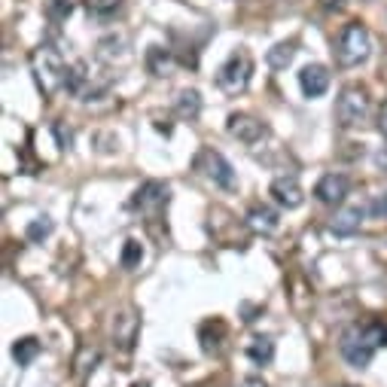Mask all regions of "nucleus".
<instances>
[{
  "mask_svg": "<svg viewBox=\"0 0 387 387\" xmlns=\"http://www.w3.org/2000/svg\"><path fill=\"white\" fill-rule=\"evenodd\" d=\"M387 342V329L378 320H366V323H351L339 339V351L354 369H366L375 357V351Z\"/></svg>",
  "mask_w": 387,
  "mask_h": 387,
  "instance_id": "1",
  "label": "nucleus"
},
{
  "mask_svg": "<svg viewBox=\"0 0 387 387\" xmlns=\"http://www.w3.org/2000/svg\"><path fill=\"white\" fill-rule=\"evenodd\" d=\"M253 76V58L247 49H235L226 61H223L220 74H217V89L229 98H238L241 91H247Z\"/></svg>",
  "mask_w": 387,
  "mask_h": 387,
  "instance_id": "2",
  "label": "nucleus"
},
{
  "mask_svg": "<svg viewBox=\"0 0 387 387\" xmlns=\"http://www.w3.org/2000/svg\"><path fill=\"white\" fill-rule=\"evenodd\" d=\"M372 52V37L366 31V25L360 22H348L342 27L339 40H335V58L342 67H357L369 58Z\"/></svg>",
  "mask_w": 387,
  "mask_h": 387,
  "instance_id": "3",
  "label": "nucleus"
},
{
  "mask_svg": "<svg viewBox=\"0 0 387 387\" xmlns=\"http://www.w3.org/2000/svg\"><path fill=\"white\" fill-rule=\"evenodd\" d=\"M372 101H369V91L357 82L344 86L339 91V101H335V122L339 129H360V125L369 119Z\"/></svg>",
  "mask_w": 387,
  "mask_h": 387,
  "instance_id": "4",
  "label": "nucleus"
},
{
  "mask_svg": "<svg viewBox=\"0 0 387 387\" xmlns=\"http://www.w3.org/2000/svg\"><path fill=\"white\" fill-rule=\"evenodd\" d=\"M31 65H34V74H37V82H40V89H43V95H55L58 89H65L67 65H65V58L58 55L55 46L43 43L37 52H34Z\"/></svg>",
  "mask_w": 387,
  "mask_h": 387,
  "instance_id": "5",
  "label": "nucleus"
},
{
  "mask_svg": "<svg viewBox=\"0 0 387 387\" xmlns=\"http://www.w3.org/2000/svg\"><path fill=\"white\" fill-rule=\"evenodd\" d=\"M168 199H171V189H168V183L146 180L144 186L135 192V199H131V208L140 210L146 220H159L162 210L168 208Z\"/></svg>",
  "mask_w": 387,
  "mask_h": 387,
  "instance_id": "6",
  "label": "nucleus"
},
{
  "mask_svg": "<svg viewBox=\"0 0 387 387\" xmlns=\"http://www.w3.org/2000/svg\"><path fill=\"white\" fill-rule=\"evenodd\" d=\"M140 333V314L135 305H125L110 318V339L119 351H131Z\"/></svg>",
  "mask_w": 387,
  "mask_h": 387,
  "instance_id": "7",
  "label": "nucleus"
},
{
  "mask_svg": "<svg viewBox=\"0 0 387 387\" xmlns=\"http://www.w3.org/2000/svg\"><path fill=\"white\" fill-rule=\"evenodd\" d=\"M195 165H199V171L205 174L208 180H214L217 186H223V189H235V186H238L235 168L229 165V159L223 156V153H217V150H210V146H208V150L199 153Z\"/></svg>",
  "mask_w": 387,
  "mask_h": 387,
  "instance_id": "8",
  "label": "nucleus"
},
{
  "mask_svg": "<svg viewBox=\"0 0 387 387\" xmlns=\"http://www.w3.org/2000/svg\"><path fill=\"white\" fill-rule=\"evenodd\" d=\"M226 131L235 140H241V144H259L265 135H269V125L263 122V119H256L253 113H232L229 122H226Z\"/></svg>",
  "mask_w": 387,
  "mask_h": 387,
  "instance_id": "9",
  "label": "nucleus"
},
{
  "mask_svg": "<svg viewBox=\"0 0 387 387\" xmlns=\"http://www.w3.org/2000/svg\"><path fill=\"white\" fill-rule=\"evenodd\" d=\"M269 192H272V199L278 201L280 208H287V210H296V208H302V201H305V192H302L299 180L293 177V174H280V177H274Z\"/></svg>",
  "mask_w": 387,
  "mask_h": 387,
  "instance_id": "10",
  "label": "nucleus"
},
{
  "mask_svg": "<svg viewBox=\"0 0 387 387\" xmlns=\"http://www.w3.org/2000/svg\"><path fill=\"white\" fill-rule=\"evenodd\" d=\"M348 189H351V180L344 177V174L329 171L318 180L314 195H318V201H323V205H342V201L348 199Z\"/></svg>",
  "mask_w": 387,
  "mask_h": 387,
  "instance_id": "11",
  "label": "nucleus"
},
{
  "mask_svg": "<svg viewBox=\"0 0 387 387\" xmlns=\"http://www.w3.org/2000/svg\"><path fill=\"white\" fill-rule=\"evenodd\" d=\"M229 339V329H226V323H223L220 318H214V320H205L199 327V342H201V351L205 354H223V344H226Z\"/></svg>",
  "mask_w": 387,
  "mask_h": 387,
  "instance_id": "12",
  "label": "nucleus"
},
{
  "mask_svg": "<svg viewBox=\"0 0 387 387\" xmlns=\"http://www.w3.org/2000/svg\"><path fill=\"white\" fill-rule=\"evenodd\" d=\"M299 86H302V95H305V98H320L323 91L329 89V70L323 67V65H308V67H302Z\"/></svg>",
  "mask_w": 387,
  "mask_h": 387,
  "instance_id": "13",
  "label": "nucleus"
},
{
  "mask_svg": "<svg viewBox=\"0 0 387 387\" xmlns=\"http://www.w3.org/2000/svg\"><path fill=\"white\" fill-rule=\"evenodd\" d=\"M247 229L256 232V235H274L280 229V217L278 210L269 205H256L247 210Z\"/></svg>",
  "mask_w": 387,
  "mask_h": 387,
  "instance_id": "14",
  "label": "nucleus"
},
{
  "mask_svg": "<svg viewBox=\"0 0 387 387\" xmlns=\"http://www.w3.org/2000/svg\"><path fill=\"white\" fill-rule=\"evenodd\" d=\"M366 214H369L366 208H344V210H339V214L333 217L329 229H333L335 235H354V232L363 226V217Z\"/></svg>",
  "mask_w": 387,
  "mask_h": 387,
  "instance_id": "15",
  "label": "nucleus"
},
{
  "mask_svg": "<svg viewBox=\"0 0 387 387\" xmlns=\"http://www.w3.org/2000/svg\"><path fill=\"white\" fill-rule=\"evenodd\" d=\"M247 357L256 366H269L274 360V342L269 339V335H253V339L247 342Z\"/></svg>",
  "mask_w": 387,
  "mask_h": 387,
  "instance_id": "16",
  "label": "nucleus"
},
{
  "mask_svg": "<svg viewBox=\"0 0 387 387\" xmlns=\"http://www.w3.org/2000/svg\"><path fill=\"white\" fill-rule=\"evenodd\" d=\"M40 342L34 339V335H25V339H16V344H12V357H16L19 366H31L34 360L40 357Z\"/></svg>",
  "mask_w": 387,
  "mask_h": 387,
  "instance_id": "17",
  "label": "nucleus"
},
{
  "mask_svg": "<svg viewBox=\"0 0 387 387\" xmlns=\"http://www.w3.org/2000/svg\"><path fill=\"white\" fill-rule=\"evenodd\" d=\"M177 113L183 119H195L201 113V95L195 89H186V91H180L177 95Z\"/></svg>",
  "mask_w": 387,
  "mask_h": 387,
  "instance_id": "18",
  "label": "nucleus"
},
{
  "mask_svg": "<svg viewBox=\"0 0 387 387\" xmlns=\"http://www.w3.org/2000/svg\"><path fill=\"white\" fill-rule=\"evenodd\" d=\"M293 55H296V40H287V43H278L274 49H269V65L274 70L287 67L293 61Z\"/></svg>",
  "mask_w": 387,
  "mask_h": 387,
  "instance_id": "19",
  "label": "nucleus"
},
{
  "mask_svg": "<svg viewBox=\"0 0 387 387\" xmlns=\"http://www.w3.org/2000/svg\"><path fill=\"white\" fill-rule=\"evenodd\" d=\"M146 65H150L153 76H168V70H171V55H168L165 49L153 46L150 52H146Z\"/></svg>",
  "mask_w": 387,
  "mask_h": 387,
  "instance_id": "20",
  "label": "nucleus"
},
{
  "mask_svg": "<svg viewBox=\"0 0 387 387\" xmlns=\"http://www.w3.org/2000/svg\"><path fill=\"white\" fill-rule=\"evenodd\" d=\"M140 259H144V247H140V241H135V238H129L122 247V256H119V263H122L125 272H135L140 265Z\"/></svg>",
  "mask_w": 387,
  "mask_h": 387,
  "instance_id": "21",
  "label": "nucleus"
},
{
  "mask_svg": "<svg viewBox=\"0 0 387 387\" xmlns=\"http://www.w3.org/2000/svg\"><path fill=\"white\" fill-rule=\"evenodd\" d=\"M25 235H27V241H43V238L52 235V220H49V217H40V220H34L31 226L25 229Z\"/></svg>",
  "mask_w": 387,
  "mask_h": 387,
  "instance_id": "22",
  "label": "nucleus"
},
{
  "mask_svg": "<svg viewBox=\"0 0 387 387\" xmlns=\"http://www.w3.org/2000/svg\"><path fill=\"white\" fill-rule=\"evenodd\" d=\"M70 10H74V3H70V0H46V16L52 19L55 25L65 22V19L70 16Z\"/></svg>",
  "mask_w": 387,
  "mask_h": 387,
  "instance_id": "23",
  "label": "nucleus"
},
{
  "mask_svg": "<svg viewBox=\"0 0 387 387\" xmlns=\"http://www.w3.org/2000/svg\"><path fill=\"white\" fill-rule=\"evenodd\" d=\"M82 3H86V10L91 12V16H110V12L119 10L122 0H82Z\"/></svg>",
  "mask_w": 387,
  "mask_h": 387,
  "instance_id": "24",
  "label": "nucleus"
},
{
  "mask_svg": "<svg viewBox=\"0 0 387 387\" xmlns=\"http://www.w3.org/2000/svg\"><path fill=\"white\" fill-rule=\"evenodd\" d=\"M98 363V351L95 348H82L80 357H76V375H86L89 369H95Z\"/></svg>",
  "mask_w": 387,
  "mask_h": 387,
  "instance_id": "25",
  "label": "nucleus"
},
{
  "mask_svg": "<svg viewBox=\"0 0 387 387\" xmlns=\"http://www.w3.org/2000/svg\"><path fill=\"white\" fill-rule=\"evenodd\" d=\"M366 210H369V217H375V220H384V217H387V192L375 195V199L366 205Z\"/></svg>",
  "mask_w": 387,
  "mask_h": 387,
  "instance_id": "26",
  "label": "nucleus"
},
{
  "mask_svg": "<svg viewBox=\"0 0 387 387\" xmlns=\"http://www.w3.org/2000/svg\"><path fill=\"white\" fill-rule=\"evenodd\" d=\"M378 131H382V137L387 140V101L382 104V110H378Z\"/></svg>",
  "mask_w": 387,
  "mask_h": 387,
  "instance_id": "27",
  "label": "nucleus"
},
{
  "mask_svg": "<svg viewBox=\"0 0 387 387\" xmlns=\"http://www.w3.org/2000/svg\"><path fill=\"white\" fill-rule=\"evenodd\" d=\"M238 387H269V384H265V382H263V378H256V375H250V378H244V382H241V384H238Z\"/></svg>",
  "mask_w": 387,
  "mask_h": 387,
  "instance_id": "28",
  "label": "nucleus"
},
{
  "mask_svg": "<svg viewBox=\"0 0 387 387\" xmlns=\"http://www.w3.org/2000/svg\"><path fill=\"white\" fill-rule=\"evenodd\" d=\"M129 387H150V384H146V382H135V384H129Z\"/></svg>",
  "mask_w": 387,
  "mask_h": 387,
  "instance_id": "29",
  "label": "nucleus"
},
{
  "mask_svg": "<svg viewBox=\"0 0 387 387\" xmlns=\"http://www.w3.org/2000/svg\"><path fill=\"white\" fill-rule=\"evenodd\" d=\"M339 387H354V384H339Z\"/></svg>",
  "mask_w": 387,
  "mask_h": 387,
  "instance_id": "30",
  "label": "nucleus"
}]
</instances>
